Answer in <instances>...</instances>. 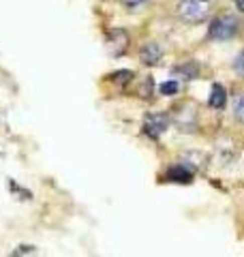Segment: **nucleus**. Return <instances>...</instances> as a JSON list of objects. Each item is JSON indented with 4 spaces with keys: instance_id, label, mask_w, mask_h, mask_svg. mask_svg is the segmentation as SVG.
Here are the masks:
<instances>
[{
    "instance_id": "1",
    "label": "nucleus",
    "mask_w": 244,
    "mask_h": 257,
    "mask_svg": "<svg viewBox=\"0 0 244 257\" xmlns=\"http://www.w3.org/2000/svg\"><path fill=\"white\" fill-rule=\"evenodd\" d=\"M210 11H212L210 0H180V7H178L180 18L191 24L203 22L210 15Z\"/></svg>"
},
{
    "instance_id": "2",
    "label": "nucleus",
    "mask_w": 244,
    "mask_h": 257,
    "mask_svg": "<svg viewBox=\"0 0 244 257\" xmlns=\"http://www.w3.org/2000/svg\"><path fill=\"white\" fill-rule=\"evenodd\" d=\"M235 32H238V20L231 18V15H221L210 24L208 37L214 39V41H227V39L235 37Z\"/></svg>"
},
{
    "instance_id": "3",
    "label": "nucleus",
    "mask_w": 244,
    "mask_h": 257,
    "mask_svg": "<svg viewBox=\"0 0 244 257\" xmlns=\"http://www.w3.org/2000/svg\"><path fill=\"white\" fill-rule=\"evenodd\" d=\"M167 126H169L167 114H150L144 120V133L152 140H159L161 135L167 131Z\"/></svg>"
},
{
    "instance_id": "4",
    "label": "nucleus",
    "mask_w": 244,
    "mask_h": 257,
    "mask_svg": "<svg viewBox=\"0 0 244 257\" xmlns=\"http://www.w3.org/2000/svg\"><path fill=\"white\" fill-rule=\"evenodd\" d=\"M165 178L172 180V182H180V184L186 182V184H189L193 180V172L186 165H174V167H169V170H167Z\"/></svg>"
},
{
    "instance_id": "5",
    "label": "nucleus",
    "mask_w": 244,
    "mask_h": 257,
    "mask_svg": "<svg viewBox=\"0 0 244 257\" xmlns=\"http://www.w3.org/2000/svg\"><path fill=\"white\" fill-rule=\"evenodd\" d=\"M161 47L157 43H146L142 47V52H140V58L144 64H157L161 60Z\"/></svg>"
},
{
    "instance_id": "6",
    "label": "nucleus",
    "mask_w": 244,
    "mask_h": 257,
    "mask_svg": "<svg viewBox=\"0 0 244 257\" xmlns=\"http://www.w3.org/2000/svg\"><path fill=\"white\" fill-rule=\"evenodd\" d=\"M210 107L214 109H223L225 103H227V94H225V88L221 84H212V92H210Z\"/></svg>"
},
{
    "instance_id": "7",
    "label": "nucleus",
    "mask_w": 244,
    "mask_h": 257,
    "mask_svg": "<svg viewBox=\"0 0 244 257\" xmlns=\"http://www.w3.org/2000/svg\"><path fill=\"white\" fill-rule=\"evenodd\" d=\"M176 73H182L184 79H195V77H197V64H195V62H189L186 67H178V69H176Z\"/></svg>"
},
{
    "instance_id": "8",
    "label": "nucleus",
    "mask_w": 244,
    "mask_h": 257,
    "mask_svg": "<svg viewBox=\"0 0 244 257\" xmlns=\"http://www.w3.org/2000/svg\"><path fill=\"white\" fill-rule=\"evenodd\" d=\"M178 82H174V79H169V82H165V84H161L159 86V92L161 94H165V96H172V94H176L178 92Z\"/></svg>"
},
{
    "instance_id": "9",
    "label": "nucleus",
    "mask_w": 244,
    "mask_h": 257,
    "mask_svg": "<svg viewBox=\"0 0 244 257\" xmlns=\"http://www.w3.org/2000/svg\"><path fill=\"white\" fill-rule=\"evenodd\" d=\"M111 77L116 79V82H129V79L133 77V73H131V71H118V73H113Z\"/></svg>"
},
{
    "instance_id": "10",
    "label": "nucleus",
    "mask_w": 244,
    "mask_h": 257,
    "mask_svg": "<svg viewBox=\"0 0 244 257\" xmlns=\"http://www.w3.org/2000/svg\"><path fill=\"white\" fill-rule=\"evenodd\" d=\"M235 116H238L242 122H244V94L240 96L238 101H235Z\"/></svg>"
},
{
    "instance_id": "11",
    "label": "nucleus",
    "mask_w": 244,
    "mask_h": 257,
    "mask_svg": "<svg viewBox=\"0 0 244 257\" xmlns=\"http://www.w3.org/2000/svg\"><path fill=\"white\" fill-rule=\"evenodd\" d=\"M233 69L238 71L240 75H244V52L238 56V58H235V62H233Z\"/></svg>"
},
{
    "instance_id": "12",
    "label": "nucleus",
    "mask_w": 244,
    "mask_h": 257,
    "mask_svg": "<svg viewBox=\"0 0 244 257\" xmlns=\"http://www.w3.org/2000/svg\"><path fill=\"white\" fill-rule=\"evenodd\" d=\"M32 251H35L32 246H20L18 251H15V255H20V253H32Z\"/></svg>"
},
{
    "instance_id": "13",
    "label": "nucleus",
    "mask_w": 244,
    "mask_h": 257,
    "mask_svg": "<svg viewBox=\"0 0 244 257\" xmlns=\"http://www.w3.org/2000/svg\"><path fill=\"white\" fill-rule=\"evenodd\" d=\"M144 0H125V5L127 7H137V5H142Z\"/></svg>"
},
{
    "instance_id": "14",
    "label": "nucleus",
    "mask_w": 244,
    "mask_h": 257,
    "mask_svg": "<svg viewBox=\"0 0 244 257\" xmlns=\"http://www.w3.org/2000/svg\"><path fill=\"white\" fill-rule=\"evenodd\" d=\"M235 7H238V9L244 13V0H235Z\"/></svg>"
}]
</instances>
